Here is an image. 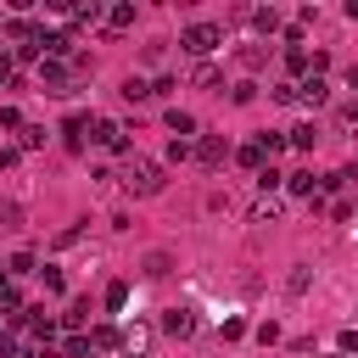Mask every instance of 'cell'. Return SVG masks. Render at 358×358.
<instances>
[{"label": "cell", "mask_w": 358, "mask_h": 358, "mask_svg": "<svg viewBox=\"0 0 358 358\" xmlns=\"http://www.w3.org/2000/svg\"><path fill=\"white\" fill-rule=\"evenodd\" d=\"M168 179H162V162L151 157H123V190L129 196H157Z\"/></svg>", "instance_id": "1"}, {"label": "cell", "mask_w": 358, "mask_h": 358, "mask_svg": "<svg viewBox=\"0 0 358 358\" xmlns=\"http://www.w3.org/2000/svg\"><path fill=\"white\" fill-rule=\"evenodd\" d=\"M179 45H185L190 56H207V50L224 45V28H218V22H190V28L179 34Z\"/></svg>", "instance_id": "2"}, {"label": "cell", "mask_w": 358, "mask_h": 358, "mask_svg": "<svg viewBox=\"0 0 358 358\" xmlns=\"http://www.w3.org/2000/svg\"><path fill=\"white\" fill-rule=\"evenodd\" d=\"M196 162H201V168H224V162H229V145H224L218 134H207V140H196Z\"/></svg>", "instance_id": "3"}, {"label": "cell", "mask_w": 358, "mask_h": 358, "mask_svg": "<svg viewBox=\"0 0 358 358\" xmlns=\"http://www.w3.org/2000/svg\"><path fill=\"white\" fill-rule=\"evenodd\" d=\"M162 330H168V336H190V330H196V313H190V308H168V313H162Z\"/></svg>", "instance_id": "4"}, {"label": "cell", "mask_w": 358, "mask_h": 358, "mask_svg": "<svg viewBox=\"0 0 358 358\" xmlns=\"http://www.w3.org/2000/svg\"><path fill=\"white\" fill-rule=\"evenodd\" d=\"M296 90H302V101H308V106H319V101H330V84H324L319 73H308V78H302Z\"/></svg>", "instance_id": "5"}, {"label": "cell", "mask_w": 358, "mask_h": 358, "mask_svg": "<svg viewBox=\"0 0 358 358\" xmlns=\"http://www.w3.org/2000/svg\"><path fill=\"white\" fill-rule=\"evenodd\" d=\"M95 140H101L106 151H123V129H117L112 117H95Z\"/></svg>", "instance_id": "6"}, {"label": "cell", "mask_w": 358, "mask_h": 358, "mask_svg": "<svg viewBox=\"0 0 358 358\" xmlns=\"http://www.w3.org/2000/svg\"><path fill=\"white\" fill-rule=\"evenodd\" d=\"M190 84H196V90H218V84H224V73H218L213 62H201V67L190 73Z\"/></svg>", "instance_id": "7"}, {"label": "cell", "mask_w": 358, "mask_h": 358, "mask_svg": "<svg viewBox=\"0 0 358 358\" xmlns=\"http://www.w3.org/2000/svg\"><path fill=\"white\" fill-rule=\"evenodd\" d=\"M168 129H173V140H185V134H196V117L173 106V112H168Z\"/></svg>", "instance_id": "8"}, {"label": "cell", "mask_w": 358, "mask_h": 358, "mask_svg": "<svg viewBox=\"0 0 358 358\" xmlns=\"http://www.w3.org/2000/svg\"><path fill=\"white\" fill-rule=\"evenodd\" d=\"M39 78H45L50 90H67V67H62V62H45V67H39Z\"/></svg>", "instance_id": "9"}, {"label": "cell", "mask_w": 358, "mask_h": 358, "mask_svg": "<svg viewBox=\"0 0 358 358\" xmlns=\"http://www.w3.org/2000/svg\"><path fill=\"white\" fill-rule=\"evenodd\" d=\"M285 67H291V73H308V67H313V56H308L302 45H291V50H285Z\"/></svg>", "instance_id": "10"}, {"label": "cell", "mask_w": 358, "mask_h": 358, "mask_svg": "<svg viewBox=\"0 0 358 358\" xmlns=\"http://www.w3.org/2000/svg\"><path fill=\"white\" fill-rule=\"evenodd\" d=\"M62 140L78 151V145H84V117H67V123H62Z\"/></svg>", "instance_id": "11"}, {"label": "cell", "mask_w": 358, "mask_h": 358, "mask_svg": "<svg viewBox=\"0 0 358 358\" xmlns=\"http://www.w3.org/2000/svg\"><path fill=\"white\" fill-rule=\"evenodd\" d=\"M313 140H319V129H313V123H302V129H291V145H296V151H313Z\"/></svg>", "instance_id": "12"}, {"label": "cell", "mask_w": 358, "mask_h": 358, "mask_svg": "<svg viewBox=\"0 0 358 358\" xmlns=\"http://www.w3.org/2000/svg\"><path fill=\"white\" fill-rule=\"evenodd\" d=\"M235 157H241V162H246V168H257V173H263V157H268V151H263V145H257V140H252V145H241V151H235Z\"/></svg>", "instance_id": "13"}, {"label": "cell", "mask_w": 358, "mask_h": 358, "mask_svg": "<svg viewBox=\"0 0 358 358\" xmlns=\"http://www.w3.org/2000/svg\"><path fill=\"white\" fill-rule=\"evenodd\" d=\"M129 22H134V6H112L106 11V28H129Z\"/></svg>", "instance_id": "14"}, {"label": "cell", "mask_w": 358, "mask_h": 358, "mask_svg": "<svg viewBox=\"0 0 358 358\" xmlns=\"http://www.w3.org/2000/svg\"><path fill=\"white\" fill-rule=\"evenodd\" d=\"M336 123H341V129H358V101H341V106H336Z\"/></svg>", "instance_id": "15"}, {"label": "cell", "mask_w": 358, "mask_h": 358, "mask_svg": "<svg viewBox=\"0 0 358 358\" xmlns=\"http://www.w3.org/2000/svg\"><path fill=\"white\" fill-rule=\"evenodd\" d=\"M151 95V84H140V78H123V101H145Z\"/></svg>", "instance_id": "16"}, {"label": "cell", "mask_w": 358, "mask_h": 358, "mask_svg": "<svg viewBox=\"0 0 358 358\" xmlns=\"http://www.w3.org/2000/svg\"><path fill=\"white\" fill-rule=\"evenodd\" d=\"M123 302H129V285L112 280V285H106V308H123Z\"/></svg>", "instance_id": "17"}, {"label": "cell", "mask_w": 358, "mask_h": 358, "mask_svg": "<svg viewBox=\"0 0 358 358\" xmlns=\"http://www.w3.org/2000/svg\"><path fill=\"white\" fill-rule=\"evenodd\" d=\"M252 22H257L263 34H274V28H280V11H252Z\"/></svg>", "instance_id": "18"}, {"label": "cell", "mask_w": 358, "mask_h": 358, "mask_svg": "<svg viewBox=\"0 0 358 358\" xmlns=\"http://www.w3.org/2000/svg\"><path fill=\"white\" fill-rule=\"evenodd\" d=\"M34 145H45V129H34V123H22V151H34Z\"/></svg>", "instance_id": "19"}, {"label": "cell", "mask_w": 358, "mask_h": 358, "mask_svg": "<svg viewBox=\"0 0 358 358\" xmlns=\"http://www.w3.org/2000/svg\"><path fill=\"white\" fill-rule=\"evenodd\" d=\"M0 224H6V229H17V224H22V207H17V201H6V207H0Z\"/></svg>", "instance_id": "20"}, {"label": "cell", "mask_w": 358, "mask_h": 358, "mask_svg": "<svg viewBox=\"0 0 358 358\" xmlns=\"http://www.w3.org/2000/svg\"><path fill=\"white\" fill-rule=\"evenodd\" d=\"M6 274H34V257H28V252H17V257L6 263Z\"/></svg>", "instance_id": "21"}, {"label": "cell", "mask_w": 358, "mask_h": 358, "mask_svg": "<svg viewBox=\"0 0 358 358\" xmlns=\"http://www.w3.org/2000/svg\"><path fill=\"white\" fill-rule=\"evenodd\" d=\"M123 341H129V347H134V352H140V347H145V341H151V330H145V324H129V336H123Z\"/></svg>", "instance_id": "22"}, {"label": "cell", "mask_w": 358, "mask_h": 358, "mask_svg": "<svg viewBox=\"0 0 358 358\" xmlns=\"http://www.w3.org/2000/svg\"><path fill=\"white\" fill-rule=\"evenodd\" d=\"M95 17H101V6H95V0H90V6H73V22H95Z\"/></svg>", "instance_id": "23"}, {"label": "cell", "mask_w": 358, "mask_h": 358, "mask_svg": "<svg viewBox=\"0 0 358 358\" xmlns=\"http://www.w3.org/2000/svg\"><path fill=\"white\" fill-rule=\"evenodd\" d=\"M274 101H285V106H291V101H302V90H296V84H274Z\"/></svg>", "instance_id": "24"}, {"label": "cell", "mask_w": 358, "mask_h": 358, "mask_svg": "<svg viewBox=\"0 0 358 358\" xmlns=\"http://www.w3.org/2000/svg\"><path fill=\"white\" fill-rule=\"evenodd\" d=\"M291 190L296 196H313V173H291Z\"/></svg>", "instance_id": "25"}, {"label": "cell", "mask_w": 358, "mask_h": 358, "mask_svg": "<svg viewBox=\"0 0 358 358\" xmlns=\"http://www.w3.org/2000/svg\"><path fill=\"white\" fill-rule=\"evenodd\" d=\"M145 274H168V252H151L145 257Z\"/></svg>", "instance_id": "26"}, {"label": "cell", "mask_w": 358, "mask_h": 358, "mask_svg": "<svg viewBox=\"0 0 358 358\" xmlns=\"http://www.w3.org/2000/svg\"><path fill=\"white\" fill-rule=\"evenodd\" d=\"M0 168H17V151L11 145H0Z\"/></svg>", "instance_id": "27"}, {"label": "cell", "mask_w": 358, "mask_h": 358, "mask_svg": "<svg viewBox=\"0 0 358 358\" xmlns=\"http://www.w3.org/2000/svg\"><path fill=\"white\" fill-rule=\"evenodd\" d=\"M0 73H11V50H0Z\"/></svg>", "instance_id": "28"}, {"label": "cell", "mask_w": 358, "mask_h": 358, "mask_svg": "<svg viewBox=\"0 0 358 358\" xmlns=\"http://www.w3.org/2000/svg\"><path fill=\"white\" fill-rule=\"evenodd\" d=\"M347 84H352V90H358V67H352V73H347Z\"/></svg>", "instance_id": "29"}]
</instances>
